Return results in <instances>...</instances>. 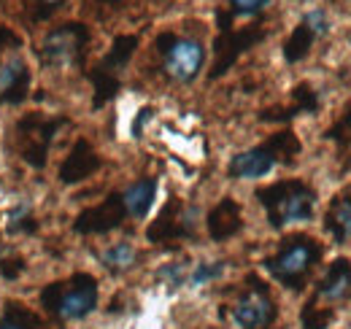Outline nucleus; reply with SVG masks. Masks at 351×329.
Returning <instances> with one entry per match:
<instances>
[{"label":"nucleus","mask_w":351,"mask_h":329,"mask_svg":"<svg viewBox=\"0 0 351 329\" xmlns=\"http://www.w3.org/2000/svg\"><path fill=\"white\" fill-rule=\"evenodd\" d=\"M149 117H152V108H143V111H141V117H138V122H135V127H132V132H135V135L141 132V124L146 122Z\"/></svg>","instance_id":"2f4dec72"},{"label":"nucleus","mask_w":351,"mask_h":329,"mask_svg":"<svg viewBox=\"0 0 351 329\" xmlns=\"http://www.w3.org/2000/svg\"><path fill=\"white\" fill-rule=\"evenodd\" d=\"M65 124L62 117L57 119H44L38 114H27L25 119L16 122V149L19 154L25 157V162L33 164V167H44L46 157H49V149H51V141L57 135V130Z\"/></svg>","instance_id":"423d86ee"},{"label":"nucleus","mask_w":351,"mask_h":329,"mask_svg":"<svg viewBox=\"0 0 351 329\" xmlns=\"http://www.w3.org/2000/svg\"><path fill=\"white\" fill-rule=\"evenodd\" d=\"M132 259H135V251H132V246H128V243L114 246L111 251H106V256H103V262H106L111 270H125V267H130Z\"/></svg>","instance_id":"393cba45"},{"label":"nucleus","mask_w":351,"mask_h":329,"mask_svg":"<svg viewBox=\"0 0 351 329\" xmlns=\"http://www.w3.org/2000/svg\"><path fill=\"white\" fill-rule=\"evenodd\" d=\"M41 305L57 319H84L97 308V281L76 273L71 281L49 284L41 291Z\"/></svg>","instance_id":"7ed1b4c3"},{"label":"nucleus","mask_w":351,"mask_h":329,"mask_svg":"<svg viewBox=\"0 0 351 329\" xmlns=\"http://www.w3.org/2000/svg\"><path fill=\"white\" fill-rule=\"evenodd\" d=\"M27 92H30V71L19 57H14L8 65L0 68V100L22 103Z\"/></svg>","instance_id":"2eb2a0df"},{"label":"nucleus","mask_w":351,"mask_h":329,"mask_svg":"<svg viewBox=\"0 0 351 329\" xmlns=\"http://www.w3.org/2000/svg\"><path fill=\"white\" fill-rule=\"evenodd\" d=\"M217 19H219V36L214 41V54H217V62L211 68V79H221L243 51H249L252 46L265 38V30L252 25V27H243V30H232V14L230 11H217Z\"/></svg>","instance_id":"20e7f679"},{"label":"nucleus","mask_w":351,"mask_h":329,"mask_svg":"<svg viewBox=\"0 0 351 329\" xmlns=\"http://www.w3.org/2000/svg\"><path fill=\"white\" fill-rule=\"evenodd\" d=\"M270 0H230V14L235 16H254V14H260L265 5H267Z\"/></svg>","instance_id":"cd10ccee"},{"label":"nucleus","mask_w":351,"mask_h":329,"mask_svg":"<svg viewBox=\"0 0 351 329\" xmlns=\"http://www.w3.org/2000/svg\"><path fill=\"white\" fill-rule=\"evenodd\" d=\"M87 46H89L87 25L68 22V25L54 27L46 36L41 57H44L46 65H54V68L57 65H82L84 57H87Z\"/></svg>","instance_id":"0eeeda50"},{"label":"nucleus","mask_w":351,"mask_h":329,"mask_svg":"<svg viewBox=\"0 0 351 329\" xmlns=\"http://www.w3.org/2000/svg\"><path fill=\"white\" fill-rule=\"evenodd\" d=\"M22 41H19V36L11 30V27H5V25H0V60H3V54L8 51V49H19Z\"/></svg>","instance_id":"c85d7f7f"},{"label":"nucleus","mask_w":351,"mask_h":329,"mask_svg":"<svg viewBox=\"0 0 351 329\" xmlns=\"http://www.w3.org/2000/svg\"><path fill=\"white\" fill-rule=\"evenodd\" d=\"M324 138L327 141H335V143H341V146H346L351 141V108L338 119V122L332 124L327 132H324Z\"/></svg>","instance_id":"a878e982"},{"label":"nucleus","mask_w":351,"mask_h":329,"mask_svg":"<svg viewBox=\"0 0 351 329\" xmlns=\"http://www.w3.org/2000/svg\"><path fill=\"white\" fill-rule=\"evenodd\" d=\"M154 197H157V178H141L128 186V192L122 195L128 213L135 219H143L149 213V208L154 206Z\"/></svg>","instance_id":"dca6fc26"},{"label":"nucleus","mask_w":351,"mask_h":329,"mask_svg":"<svg viewBox=\"0 0 351 329\" xmlns=\"http://www.w3.org/2000/svg\"><path fill=\"white\" fill-rule=\"evenodd\" d=\"M221 273V265H200L192 276V284H203V281H211Z\"/></svg>","instance_id":"c756f323"},{"label":"nucleus","mask_w":351,"mask_h":329,"mask_svg":"<svg viewBox=\"0 0 351 329\" xmlns=\"http://www.w3.org/2000/svg\"><path fill=\"white\" fill-rule=\"evenodd\" d=\"M303 22H306L313 33H327V19H324V14H322V11H311Z\"/></svg>","instance_id":"7c9ffc66"},{"label":"nucleus","mask_w":351,"mask_h":329,"mask_svg":"<svg viewBox=\"0 0 351 329\" xmlns=\"http://www.w3.org/2000/svg\"><path fill=\"white\" fill-rule=\"evenodd\" d=\"M332 310L330 308H316V297H311L306 305H303V310H300V324L303 329H327V324L332 321Z\"/></svg>","instance_id":"5701e85b"},{"label":"nucleus","mask_w":351,"mask_h":329,"mask_svg":"<svg viewBox=\"0 0 351 329\" xmlns=\"http://www.w3.org/2000/svg\"><path fill=\"white\" fill-rule=\"evenodd\" d=\"M97 167H100L97 151L89 146V141L79 138L76 146L71 149V154L65 157V162L60 164V181L62 184H79V181L89 178Z\"/></svg>","instance_id":"9b49d317"},{"label":"nucleus","mask_w":351,"mask_h":329,"mask_svg":"<svg viewBox=\"0 0 351 329\" xmlns=\"http://www.w3.org/2000/svg\"><path fill=\"white\" fill-rule=\"evenodd\" d=\"M243 227V219H241V206L232 200V197H224L219 200L214 210L208 213V235L214 241H227L232 235H238Z\"/></svg>","instance_id":"4468645a"},{"label":"nucleus","mask_w":351,"mask_h":329,"mask_svg":"<svg viewBox=\"0 0 351 329\" xmlns=\"http://www.w3.org/2000/svg\"><path fill=\"white\" fill-rule=\"evenodd\" d=\"M278 308L270 297V289L257 276L246 278V289L241 291L235 308H232V319L241 329H270L276 321Z\"/></svg>","instance_id":"39448f33"},{"label":"nucleus","mask_w":351,"mask_h":329,"mask_svg":"<svg viewBox=\"0 0 351 329\" xmlns=\"http://www.w3.org/2000/svg\"><path fill=\"white\" fill-rule=\"evenodd\" d=\"M192 235H195V224L189 221V213H184V206L178 197H171L165 208L160 210V216L146 230L149 243H168V241L192 238Z\"/></svg>","instance_id":"9d476101"},{"label":"nucleus","mask_w":351,"mask_h":329,"mask_svg":"<svg viewBox=\"0 0 351 329\" xmlns=\"http://www.w3.org/2000/svg\"><path fill=\"white\" fill-rule=\"evenodd\" d=\"M276 164H278L276 154L270 151L267 143H263V146H254L249 151L235 154L227 170H230V178H263Z\"/></svg>","instance_id":"f8f14e48"},{"label":"nucleus","mask_w":351,"mask_h":329,"mask_svg":"<svg viewBox=\"0 0 351 329\" xmlns=\"http://www.w3.org/2000/svg\"><path fill=\"white\" fill-rule=\"evenodd\" d=\"M267 146H270V151L276 154V160L284 164H289L298 154H300V141H298V135L292 132V130H281V132H276V135H270L267 141H265Z\"/></svg>","instance_id":"4be33fe9"},{"label":"nucleus","mask_w":351,"mask_h":329,"mask_svg":"<svg viewBox=\"0 0 351 329\" xmlns=\"http://www.w3.org/2000/svg\"><path fill=\"white\" fill-rule=\"evenodd\" d=\"M135 49H138V38H135V36H119V38H114L111 51L103 57V62H100L97 68H103V71L111 73V76H119V71L130 62Z\"/></svg>","instance_id":"a211bd4d"},{"label":"nucleus","mask_w":351,"mask_h":329,"mask_svg":"<svg viewBox=\"0 0 351 329\" xmlns=\"http://www.w3.org/2000/svg\"><path fill=\"white\" fill-rule=\"evenodd\" d=\"M89 79L95 84V97H92V106H95V108H103L106 103H111V100L119 95V89H122L119 76H111V73H106L103 68H92V71H89Z\"/></svg>","instance_id":"aec40b11"},{"label":"nucleus","mask_w":351,"mask_h":329,"mask_svg":"<svg viewBox=\"0 0 351 329\" xmlns=\"http://www.w3.org/2000/svg\"><path fill=\"white\" fill-rule=\"evenodd\" d=\"M157 51L165 57V71L178 82H192L206 62V49L200 43L173 33H162L157 38Z\"/></svg>","instance_id":"6e6552de"},{"label":"nucleus","mask_w":351,"mask_h":329,"mask_svg":"<svg viewBox=\"0 0 351 329\" xmlns=\"http://www.w3.org/2000/svg\"><path fill=\"white\" fill-rule=\"evenodd\" d=\"M0 329H46V324L22 302H5L0 316Z\"/></svg>","instance_id":"6ab92c4d"},{"label":"nucleus","mask_w":351,"mask_h":329,"mask_svg":"<svg viewBox=\"0 0 351 329\" xmlns=\"http://www.w3.org/2000/svg\"><path fill=\"white\" fill-rule=\"evenodd\" d=\"M292 100H295V106H298L300 114H316L319 111V95L308 84H298L292 89Z\"/></svg>","instance_id":"b1692460"},{"label":"nucleus","mask_w":351,"mask_h":329,"mask_svg":"<svg viewBox=\"0 0 351 329\" xmlns=\"http://www.w3.org/2000/svg\"><path fill=\"white\" fill-rule=\"evenodd\" d=\"M128 216V208H125V200L122 195H108L100 206H92L87 210H82L73 221V230L79 235H103V232H111L117 227H122Z\"/></svg>","instance_id":"1a4fd4ad"},{"label":"nucleus","mask_w":351,"mask_h":329,"mask_svg":"<svg viewBox=\"0 0 351 329\" xmlns=\"http://www.w3.org/2000/svg\"><path fill=\"white\" fill-rule=\"evenodd\" d=\"M313 38H316V33L308 27L306 22H300V25L292 30V36L287 38V43H284V57H287V62H300L308 51H311Z\"/></svg>","instance_id":"412c9836"},{"label":"nucleus","mask_w":351,"mask_h":329,"mask_svg":"<svg viewBox=\"0 0 351 329\" xmlns=\"http://www.w3.org/2000/svg\"><path fill=\"white\" fill-rule=\"evenodd\" d=\"M324 227L338 243H346L351 238V197H335L324 216Z\"/></svg>","instance_id":"f3484780"},{"label":"nucleus","mask_w":351,"mask_h":329,"mask_svg":"<svg viewBox=\"0 0 351 329\" xmlns=\"http://www.w3.org/2000/svg\"><path fill=\"white\" fill-rule=\"evenodd\" d=\"M316 297L330 300V302H351V262L349 259H335L327 267V276L319 281Z\"/></svg>","instance_id":"ddd939ff"},{"label":"nucleus","mask_w":351,"mask_h":329,"mask_svg":"<svg viewBox=\"0 0 351 329\" xmlns=\"http://www.w3.org/2000/svg\"><path fill=\"white\" fill-rule=\"evenodd\" d=\"M257 200L267 210V221L273 230H281L292 221H308L313 216L316 192L300 178L276 181L270 186L257 189Z\"/></svg>","instance_id":"f257e3e1"},{"label":"nucleus","mask_w":351,"mask_h":329,"mask_svg":"<svg viewBox=\"0 0 351 329\" xmlns=\"http://www.w3.org/2000/svg\"><path fill=\"white\" fill-rule=\"evenodd\" d=\"M319 259H322V246L313 238L292 235L281 243L278 254L265 259V270L287 289H303Z\"/></svg>","instance_id":"f03ea898"},{"label":"nucleus","mask_w":351,"mask_h":329,"mask_svg":"<svg viewBox=\"0 0 351 329\" xmlns=\"http://www.w3.org/2000/svg\"><path fill=\"white\" fill-rule=\"evenodd\" d=\"M62 3H65V0H25V8H27V14H30L33 19H46V16H51Z\"/></svg>","instance_id":"bb28decb"}]
</instances>
